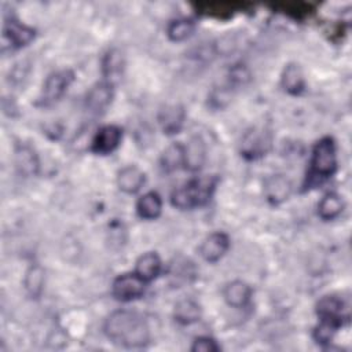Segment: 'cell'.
Listing matches in <instances>:
<instances>
[{
    "instance_id": "cell-1",
    "label": "cell",
    "mask_w": 352,
    "mask_h": 352,
    "mask_svg": "<svg viewBox=\"0 0 352 352\" xmlns=\"http://www.w3.org/2000/svg\"><path fill=\"white\" fill-rule=\"evenodd\" d=\"M107 338L118 346L143 348L150 341V329L146 319L128 309L111 312L103 324Z\"/></svg>"
},
{
    "instance_id": "cell-2",
    "label": "cell",
    "mask_w": 352,
    "mask_h": 352,
    "mask_svg": "<svg viewBox=\"0 0 352 352\" xmlns=\"http://www.w3.org/2000/svg\"><path fill=\"white\" fill-rule=\"evenodd\" d=\"M217 177H195L176 188L170 195V204L180 210H191L206 205L216 190Z\"/></svg>"
},
{
    "instance_id": "cell-3",
    "label": "cell",
    "mask_w": 352,
    "mask_h": 352,
    "mask_svg": "<svg viewBox=\"0 0 352 352\" xmlns=\"http://www.w3.org/2000/svg\"><path fill=\"white\" fill-rule=\"evenodd\" d=\"M337 170V150L334 139L324 136L319 139L314 148L309 162V172L307 175L305 188L315 184H320L326 179L331 177Z\"/></svg>"
},
{
    "instance_id": "cell-4",
    "label": "cell",
    "mask_w": 352,
    "mask_h": 352,
    "mask_svg": "<svg viewBox=\"0 0 352 352\" xmlns=\"http://www.w3.org/2000/svg\"><path fill=\"white\" fill-rule=\"evenodd\" d=\"M73 80H74V73L70 69H63V70L51 73L43 84V91L38 100L40 104L44 107H48L58 103L66 94Z\"/></svg>"
},
{
    "instance_id": "cell-5",
    "label": "cell",
    "mask_w": 352,
    "mask_h": 352,
    "mask_svg": "<svg viewBox=\"0 0 352 352\" xmlns=\"http://www.w3.org/2000/svg\"><path fill=\"white\" fill-rule=\"evenodd\" d=\"M146 280H143L136 272L122 274L117 276L111 286L114 298L120 301H132L140 298L146 290Z\"/></svg>"
},
{
    "instance_id": "cell-6",
    "label": "cell",
    "mask_w": 352,
    "mask_h": 352,
    "mask_svg": "<svg viewBox=\"0 0 352 352\" xmlns=\"http://www.w3.org/2000/svg\"><path fill=\"white\" fill-rule=\"evenodd\" d=\"M122 129L117 125H104L94 136L91 150L98 155L111 154L121 143Z\"/></svg>"
},
{
    "instance_id": "cell-7",
    "label": "cell",
    "mask_w": 352,
    "mask_h": 352,
    "mask_svg": "<svg viewBox=\"0 0 352 352\" xmlns=\"http://www.w3.org/2000/svg\"><path fill=\"white\" fill-rule=\"evenodd\" d=\"M36 32L33 28L11 18L7 19L3 25V38L10 44L11 48H22L32 43L34 38Z\"/></svg>"
},
{
    "instance_id": "cell-8",
    "label": "cell",
    "mask_w": 352,
    "mask_h": 352,
    "mask_svg": "<svg viewBox=\"0 0 352 352\" xmlns=\"http://www.w3.org/2000/svg\"><path fill=\"white\" fill-rule=\"evenodd\" d=\"M228 248H230L228 235L226 232L216 231L208 235L202 241L198 252H199V256L206 263H217L226 254Z\"/></svg>"
},
{
    "instance_id": "cell-9",
    "label": "cell",
    "mask_w": 352,
    "mask_h": 352,
    "mask_svg": "<svg viewBox=\"0 0 352 352\" xmlns=\"http://www.w3.org/2000/svg\"><path fill=\"white\" fill-rule=\"evenodd\" d=\"M345 302L341 297L336 294L323 296L316 304V315L319 316V319L331 320L334 323H338L340 326L342 324L344 319H348V314L345 312Z\"/></svg>"
},
{
    "instance_id": "cell-10",
    "label": "cell",
    "mask_w": 352,
    "mask_h": 352,
    "mask_svg": "<svg viewBox=\"0 0 352 352\" xmlns=\"http://www.w3.org/2000/svg\"><path fill=\"white\" fill-rule=\"evenodd\" d=\"M113 87L114 85L109 84L107 81L95 84L87 94V98H85L87 109L95 114L103 113L113 100V95H114Z\"/></svg>"
},
{
    "instance_id": "cell-11",
    "label": "cell",
    "mask_w": 352,
    "mask_h": 352,
    "mask_svg": "<svg viewBox=\"0 0 352 352\" xmlns=\"http://www.w3.org/2000/svg\"><path fill=\"white\" fill-rule=\"evenodd\" d=\"M270 143L271 140L267 132L261 129H253L245 135L242 140L241 153L248 160H256L267 153Z\"/></svg>"
},
{
    "instance_id": "cell-12",
    "label": "cell",
    "mask_w": 352,
    "mask_h": 352,
    "mask_svg": "<svg viewBox=\"0 0 352 352\" xmlns=\"http://www.w3.org/2000/svg\"><path fill=\"white\" fill-rule=\"evenodd\" d=\"M186 120V111L182 104H166L158 113V122L164 133H179Z\"/></svg>"
},
{
    "instance_id": "cell-13",
    "label": "cell",
    "mask_w": 352,
    "mask_h": 352,
    "mask_svg": "<svg viewBox=\"0 0 352 352\" xmlns=\"http://www.w3.org/2000/svg\"><path fill=\"white\" fill-rule=\"evenodd\" d=\"M292 192V184L283 175H272L264 182V194L270 204L278 205L289 198Z\"/></svg>"
},
{
    "instance_id": "cell-14",
    "label": "cell",
    "mask_w": 352,
    "mask_h": 352,
    "mask_svg": "<svg viewBox=\"0 0 352 352\" xmlns=\"http://www.w3.org/2000/svg\"><path fill=\"white\" fill-rule=\"evenodd\" d=\"M146 175L136 165H126L117 173V186L125 194H136L144 184Z\"/></svg>"
},
{
    "instance_id": "cell-15",
    "label": "cell",
    "mask_w": 352,
    "mask_h": 352,
    "mask_svg": "<svg viewBox=\"0 0 352 352\" xmlns=\"http://www.w3.org/2000/svg\"><path fill=\"white\" fill-rule=\"evenodd\" d=\"M124 66H125V62H124L122 52L117 48L109 50L102 59V73H103L104 81H107L111 85L118 82L122 77Z\"/></svg>"
},
{
    "instance_id": "cell-16",
    "label": "cell",
    "mask_w": 352,
    "mask_h": 352,
    "mask_svg": "<svg viewBox=\"0 0 352 352\" xmlns=\"http://www.w3.org/2000/svg\"><path fill=\"white\" fill-rule=\"evenodd\" d=\"M206 160V146L199 136H194L184 144V169L190 172L199 170Z\"/></svg>"
},
{
    "instance_id": "cell-17",
    "label": "cell",
    "mask_w": 352,
    "mask_h": 352,
    "mask_svg": "<svg viewBox=\"0 0 352 352\" xmlns=\"http://www.w3.org/2000/svg\"><path fill=\"white\" fill-rule=\"evenodd\" d=\"M223 297L230 307L245 308L250 302L252 287L243 280H232L224 286Z\"/></svg>"
},
{
    "instance_id": "cell-18",
    "label": "cell",
    "mask_w": 352,
    "mask_h": 352,
    "mask_svg": "<svg viewBox=\"0 0 352 352\" xmlns=\"http://www.w3.org/2000/svg\"><path fill=\"white\" fill-rule=\"evenodd\" d=\"M280 84H282V88L289 95H294V96L300 95L305 88V78L300 65L293 62L287 63L282 72Z\"/></svg>"
},
{
    "instance_id": "cell-19",
    "label": "cell",
    "mask_w": 352,
    "mask_h": 352,
    "mask_svg": "<svg viewBox=\"0 0 352 352\" xmlns=\"http://www.w3.org/2000/svg\"><path fill=\"white\" fill-rule=\"evenodd\" d=\"M15 166L23 176H33L38 170V158L29 144H18L15 147Z\"/></svg>"
},
{
    "instance_id": "cell-20",
    "label": "cell",
    "mask_w": 352,
    "mask_h": 352,
    "mask_svg": "<svg viewBox=\"0 0 352 352\" xmlns=\"http://www.w3.org/2000/svg\"><path fill=\"white\" fill-rule=\"evenodd\" d=\"M202 316L201 305L192 298H183L173 308V318L177 323L188 326L198 322Z\"/></svg>"
},
{
    "instance_id": "cell-21",
    "label": "cell",
    "mask_w": 352,
    "mask_h": 352,
    "mask_svg": "<svg viewBox=\"0 0 352 352\" xmlns=\"http://www.w3.org/2000/svg\"><path fill=\"white\" fill-rule=\"evenodd\" d=\"M161 258L155 252H147L136 260L135 272L146 282H151L161 272Z\"/></svg>"
},
{
    "instance_id": "cell-22",
    "label": "cell",
    "mask_w": 352,
    "mask_h": 352,
    "mask_svg": "<svg viewBox=\"0 0 352 352\" xmlns=\"http://www.w3.org/2000/svg\"><path fill=\"white\" fill-rule=\"evenodd\" d=\"M136 212L143 220H155L162 212V199L158 192L148 191L143 194L136 204Z\"/></svg>"
},
{
    "instance_id": "cell-23",
    "label": "cell",
    "mask_w": 352,
    "mask_h": 352,
    "mask_svg": "<svg viewBox=\"0 0 352 352\" xmlns=\"http://www.w3.org/2000/svg\"><path fill=\"white\" fill-rule=\"evenodd\" d=\"M161 166L165 172H175L184 168V144L172 143L161 154Z\"/></svg>"
},
{
    "instance_id": "cell-24",
    "label": "cell",
    "mask_w": 352,
    "mask_h": 352,
    "mask_svg": "<svg viewBox=\"0 0 352 352\" xmlns=\"http://www.w3.org/2000/svg\"><path fill=\"white\" fill-rule=\"evenodd\" d=\"M342 210H344V201L336 192L326 194L318 205V214L320 219L326 221L334 220L342 213Z\"/></svg>"
},
{
    "instance_id": "cell-25",
    "label": "cell",
    "mask_w": 352,
    "mask_h": 352,
    "mask_svg": "<svg viewBox=\"0 0 352 352\" xmlns=\"http://www.w3.org/2000/svg\"><path fill=\"white\" fill-rule=\"evenodd\" d=\"M23 287L30 298H38L44 289V270L38 264H33L25 274Z\"/></svg>"
},
{
    "instance_id": "cell-26",
    "label": "cell",
    "mask_w": 352,
    "mask_h": 352,
    "mask_svg": "<svg viewBox=\"0 0 352 352\" xmlns=\"http://www.w3.org/2000/svg\"><path fill=\"white\" fill-rule=\"evenodd\" d=\"M195 30V22L190 18H179L169 22L166 28V36L170 41H183L188 38Z\"/></svg>"
},
{
    "instance_id": "cell-27",
    "label": "cell",
    "mask_w": 352,
    "mask_h": 352,
    "mask_svg": "<svg viewBox=\"0 0 352 352\" xmlns=\"http://www.w3.org/2000/svg\"><path fill=\"white\" fill-rule=\"evenodd\" d=\"M319 320H320L319 324L314 329L312 337L319 345H327L329 342H331L340 324L331 320H324V319H319Z\"/></svg>"
},
{
    "instance_id": "cell-28",
    "label": "cell",
    "mask_w": 352,
    "mask_h": 352,
    "mask_svg": "<svg viewBox=\"0 0 352 352\" xmlns=\"http://www.w3.org/2000/svg\"><path fill=\"white\" fill-rule=\"evenodd\" d=\"M170 276L176 279V282H190L195 276V270L191 261L183 260L176 261V264H172L170 267Z\"/></svg>"
},
{
    "instance_id": "cell-29",
    "label": "cell",
    "mask_w": 352,
    "mask_h": 352,
    "mask_svg": "<svg viewBox=\"0 0 352 352\" xmlns=\"http://www.w3.org/2000/svg\"><path fill=\"white\" fill-rule=\"evenodd\" d=\"M202 11H199L204 15H209V16H217V18H224V16H230L235 8L232 4L230 3H206L202 6Z\"/></svg>"
},
{
    "instance_id": "cell-30",
    "label": "cell",
    "mask_w": 352,
    "mask_h": 352,
    "mask_svg": "<svg viewBox=\"0 0 352 352\" xmlns=\"http://www.w3.org/2000/svg\"><path fill=\"white\" fill-rule=\"evenodd\" d=\"M220 346L210 337H198L191 345L192 352H217Z\"/></svg>"
},
{
    "instance_id": "cell-31",
    "label": "cell",
    "mask_w": 352,
    "mask_h": 352,
    "mask_svg": "<svg viewBox=\"0 0 352 352\" xmlns=\"http://www.w3.org/2000/svg\"><path fill=\"white\" fill-rule=\"evenodd\" d=\"M250 74L245 66H235L230 72V82L234 85H243L249 80Z\"/></svg>"
}]
</instances>
